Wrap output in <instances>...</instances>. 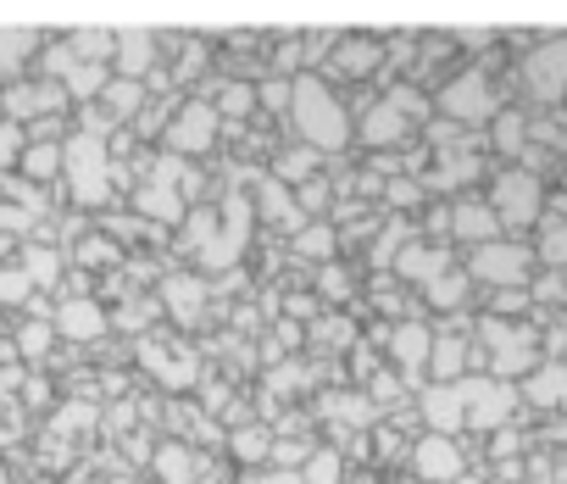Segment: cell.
<instances>
[{
    "instance_id": "6da1fadb",
    "label": "cell",
    "mask_w": 567,
    "mask_h": 484,
    "mask_svg": "<svg viewBox=\"0 0 567 484\" xmlns=\"http://www.w3.org/2000/svg\"><path fill=\"white\" fill-rule=\"evenodd\" d=\"M456 406H462V423H473V429H495V423H506V418H512L517 390H512V384L467 379V384H456Z\"/></svg>"
},
{
    "instance_id": "7a4b0ae2",
    "label": "cell",
    "mask_w": 567,
    "mask_h": 484,
    "mask_svg": "<svg viewBox=\"0 0 567 484\" xmlns=\"http://www.w3.org/2000/svg\"><path fill=\"white\" fill-rule=\"evenodd\" d=\"M528 268H534V251L512 246V239H489V246H478V257H473V274L489 279V285H506V290H523Z\"/></svg>"
},
{
    "instance_id": "3957f363",
    "label": "cell",
    "mask_w": 567,
    "mask_h": 484,
    "mask_svg": "<svg viewBox=\"0 0 567 484\" xmlns=\"http://www.w3.org/2000/svg\"><path fill=\"white\" fill-rule=\"evenodd\" d=\"M501 223H512V228H523V223H534L539 217V178H528V173H506L501 184H495V206H489Z\"/></svg>"
},
{
    "instance_id": "277c9868",
    "label": "cell",
    "mask_w": 567,
    "mask_h": 484,
    "mask_svg": "<svg viewBox=\"0 0 567 484\" xmlns=\"http://www.w3.org/2000/svg\"><path fill=\"white\" fill-rule=\"evenodd\" d=\"M484 334H489V346H495V373H528V368H534V340H528V329L489 318Z\"/></svg>"
},
{
    "instance_id": "5b68a950",
    "label": "cell",
    "mask_w": 567,
    "mask_h": 484,
    "mask_svg": "<svg viewBox=\"0 0 567 484\" xmlns=\"http://www.w3.org/2000/svg\"><path fill=\"white\" fill-rule=\"evenodd\" d=\"M440 106L451 112V117H462V123H484L489 112H495V101H489V84H484V73H467V79H456L445 95H440Z\"/></svg>"
},
{
    "instance_id": "8992f818",
    "label": "cell",
    "mask_w": 567,
    "mask_h": 484,
    "mask_svg": "<svg viewBox=\"0 0 567 484\" xmlns=\"http://www.w3.org/2000/svg\"><path fill=\"white\" fill-rule=\"evenodd\" d=\"M417 478H429V484H456L462 478V451L451 445V434H429L417 445Z\"/></svg>"
},
{
    "instance_id": "52a82bcc",
    "label": "cell",
    "mask_w": 567,
    "mask_h": 484,
    "mask_svg": "<svg viewBox=\"0 0 567 484\" xmlns=\"http://www.w3.org/2000/svg\"><path fill=\"white\" fill-rule=\"evenodd\" d=\"M528 401L534 406H567V362H545L528 379Z\"/></svg>"
},
{
    "instance_id": "ba28073f",
    "label": "cell",
    "mask_w": 567,
    "mask_h": 484,
    "mask_svg": "<svg viewBox=\"0 0 567 484\" xmlns=\"http://www.w3.org/2000/svg\"><path fill=\"white\" fill-rule=\"evenodd\" d=\"M456 234L478 239V246H489V239L501 234V217L489 206H456Z\"/></svg>"
},
{
    "instance_id": "9c48e42d",
    "label": "cell",
    "mask_w": 567,
    "mask_h": 484,
    "mask_svg": "<svg viewBox=\"0 0 567 484\" xmlns=\"http://www.w3.org/2000/svg\"><path fill=\"white\" fill-rule=\"evenodd\" d=\"M539 257H545L550 268H567V217H550V223L539 228Z\"/></svg>"
},
{
    "instance_id": "30bf717a",
    "label": "cell",
    "mask_w": 567,
    "mask_h": 484,
    "mask_svg": "<svg viewBox=\"0 0 567 484\" xmlns=\"http://www.w3.org/2000/svg\"><path fill=\"white\" fill-rule=\"evenodd\" d=\"M462 362H467V351H462L456 340L434 346V373H440V379H456V373H462Z\"/></svg>"
},
{
    "instance_id": "8fae6325",
    "label": "cell",
    "mask_w": 567,
    "mask_h": 484,
    "mask_svg": "<svg viewBox=\"0 0 567 484\" xmlns=\"http://www.w3.org/2000/svg\"><path fill=\"white\" fill-rule=\"evenodd\" d=\"M456 484H478V478H456Z\"/></svg>"
}]
</instances>
